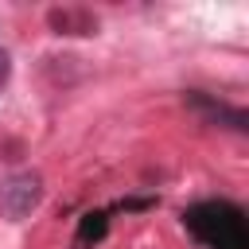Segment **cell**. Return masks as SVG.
Returning <instances> with one entry per match:
<instances>
[{"label": "cell", "mask_w": 249, "mask_h": 249, "mask_svg": "<svg viewBox=\"0 0 249 249\" xmlns=\"http://www.w3.org/2000/svg\"><path fill=\"white\" fill-rule=\"evenodd\" d=\"M183 222L210 249H245V222L241 210L230 202H198L183 214Z\"/></svg>", "instance_id": "cell-1"}, {"label": "cell", "mask_w": 249, "mask_h": 249, "mask_svg": "<svg viewBox=\"0 0 249 249\" xmlns=\"http://www.w3.org/2000/svg\"><path fill=\"white\" fill-rule=\"evenodd\" d=\"M39 202H43V179L35 171H19L0 183V214L8 222H23Z\"/></svg>", "instance_id": "cell-2"}, {"label": "cell", "mask_w": 249, "mask_h": 249, "mask_svg": "<svg viewBox=\"0 0 249 249\" xmlns=\"http://www.w3.org/2000/svg\"><path fill=\"white\" fill-rule=\"evenodd\" d=\"M187 109H195L202 121L226 124V128H233V132H245V128H249V117H245L241 109H233V105H226V101H214L210 93H198V89L187 93Z\"/></svg>", "instance_id": "cell-3"}, {"label": "cell", "mask_w": 249, "mask_h": 249, "mask_svg": "<svg viewBox=\"0 0 249 249\" xmlns=\"http://www.w3.org/2000/svg\"><path fill=\"white\" fill-rule=\"evenodd\" d=\"M47 27L54 35H93L97 31V16L86 8H51L47 12Z\"/></svg>", "instance_id": "cell-4"}, {"label": "cell", "mask_w": 249, "mask_h": 249, "mask_svg": "<svg viewBox=\"0 0 249 249\" xmlns=\"http://www.w3.org/2000/svg\"><path fill=\"white\" fill-rule=\"evenodd\" d=\"M105 226H109V218L97 210V214H86L82 218V226H78V237H74V249H89L93 241H101L105 237Z\"/></svg>", "instance_id": "cell-5"}, {"label": "cell", "mask_w": 249, "mask_h": 249, "mask_svg": "<svg viewBox=\"0 0 249 249\" xmlns=\"http://www.w3.org/2000/svg\"><path fill=\"white\" fill-rule=\"evenodd\" d=\"M8 78H12V54L0 47V89L8 86Z\"/></svg>", "instance_id": "cell-6"}]
</instances>
